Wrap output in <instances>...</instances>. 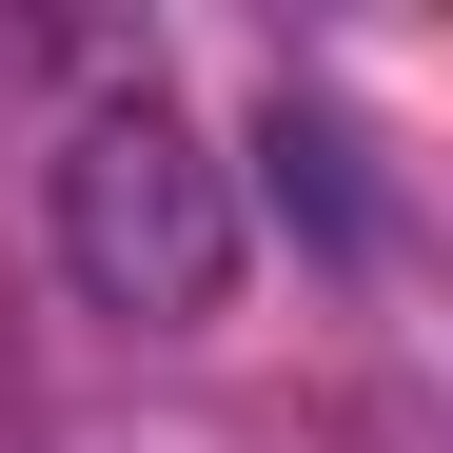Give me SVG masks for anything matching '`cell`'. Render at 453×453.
Segmentation results:
<instances>
[{"mask_svg": "<svg viewBox=\"0 0 453 453\" xmlns=\"http://www.w3.org/2000/svg\"><path fill=\"white\" fill-rule=\"evenodd\" d=\"M59 276L99 316H138V335H197L237 296V178H217V138L158 80H119V99L59 119Z\"/></svg>", "mask_w": 453, "mask_h": 453, "instance_id": "6da1fadb", "label": "cell"}]
</instances>
